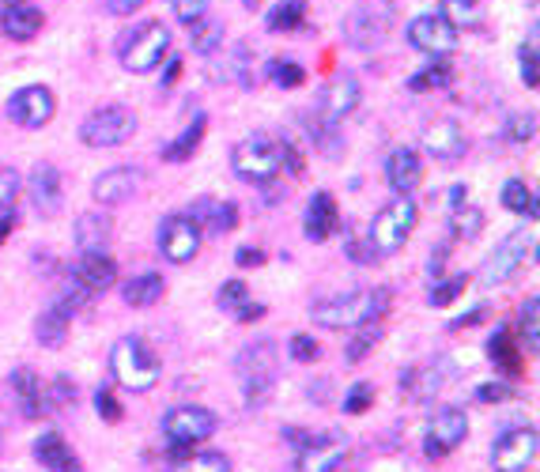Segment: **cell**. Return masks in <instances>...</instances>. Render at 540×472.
<instances>
[{
	"instance_id": "cell-1",
	"label": "cell",
	"mask_w": 540,
	"mask_h": 472,
	"mask_svg": "<svg viewBox=\"0 0 540 472\" xmlns=\"http://www.w3.org/2000/svg\"><path fill=\"white\" fill-rule=\"evenodd\" d=\"M393 306V291L389 287H355L344 295H333L325 303H314L310 318L321 329H363V325H378Z\"/></svg>"
},
{
	"instance_id": "cell-2",
	"label": "cell",
	"mask_w": 540,
	"mask_h": 472,
	"mask_svg": "<svg viewBox=\"0 0 540 472\" xmlns=\"http://www.w3.org/2000/svg\"><path fill=\"white\" fill-rule=\"evenodd\" d=\"M110 371H114V382L125 386L129 393H148V389L159 386L163 363H159V355L152 352V344L144 337H121L110 348Z\"/></svg>"
},
{
	"instance_id": "cell-3",
	"label": "cell",
	"mask_w": 540,
	"mask_h": 472,
	"mask_svg": "<svg viewBox=\"0 0 540 472\" xmlns=\"http://www.w3.org/2000/svg\"><path fill=\"white\" fill-rule=\"evenodd\" d=\"M276 367H280V348L276 340H257V344H246L235 359L238 382H242V397H246V408H265L272 397V386H276Z\"/></svg>"
},
{
	"instance_id": "cell-4",
	"label": "cell",
	"mask_w": 540,
	"mask_h": 472,
	"mask_svg": "<svg viewBox=\"0 0 540 472\" xmlns=\"http://www.w3.org/2000/svg\"><path fill=\"white\" fill-rule=\"evenodd\" d=\"M231 167L246 186H272L284 174V140L269 133L238 140L235 152H231Z\"/></svg>"
},
{
	"instance_id": "cell-5",
	"label": "cell",
	"mask_w": 540,
	"mask_h": 472,
	"mask_svg": "<svg viewBox=\"0 0 540 472\" xmlns=\"http://www.w3.org/2000/svg\"><path fill=\"white\" fill-rule=\"evenodd\" d=\"M416 220H420V208L412 197H397L389 201L378 216L367 227V246L374 250V257H393L397 250H405V242L416 231Z\"/></svg>"
},
{
	"instance_id": "cell-6",
	"label": "cell",
	"mask_w": 540,
	"mask_h": 472,
	"mask_svg": "<svg viewBox=\"0 0 540 472\" xmlns=\"http://www.w3.org/2000/svg\"><path fill=\"white\" fill-rule=\"evenodd\" d=\"M216 427H220L216 412H208L201 405L170 408L167 416H163V439L170 442V457H178V461L189 457L197 442H208L216 435Z\"/></svg>"
},
{
	"instance_id": "cell-7",
	"label": "cell",
	"mask_w": 540,
	"mask_h": 472,
	"mask_svg": "<svg viewBox=\"0 0 540 472\" xmlns=\"http://www.w3.org/2000/svg\"><path fill=\"white\" fill-rule=\"evenodd\" d=\"M170 53V31L159 23V19H148V23H140L136 31H129L121 38V65L125 72H136V76H144V72H155V68L167 61Z\"/></svg>"
},
{
	"instance_id": "cell-8",
	"label": "cell",
	"mask_w": 540,
	"mask_h": 472,
	"mask_svg": "<svg viewBox=\"0 0 540 472\" xmlns=\"http://www.w3.org/2000/svg\"><path fill=\"white\" fill-rule=\"evenodd\" d=\"M136 133V114L129 106H99L80 125V140L87 148H121Z\"/></svg>"
},
{
	"instance_id": "cell-9",
	"label": "cell",
	"mask_w": 540,
	"mask_h": 472,
	"mask_svg": "<svg viewBox=\"0 0 540 472\" xmlns=\"http://www.w3.org/2000/svg\"><path fill=\"white\" fill-rule=\"evenodd\" d=\"M529 253H533V231H510V235L488 253V261L480 265V284L484 287L507 284L510 276L522 272Z\"/></svg>"
},
{
	"instance_id": "cell-10",
	"label": "cell",
	"mask_w": 540,
	"mask_h": 472,
	"mask_svg": "<svg viewBox=\"0 0 540 472\" xmlns=\"http://www.w3.org/2000/svg\"><path fill=\"white\" fill-rule=\"evenodd\" d=\"M87 291L80 284L76 287H65L57 299H53L42 314H38V325H34V337L42 348H61L68 337V329H72V318H76V310L84 306Z\"/></svg>"
},
{
	"instance_id": "cell-11",
	"label": "cell",
	"mask_w": 540,
	"mask_h": 472,
	"mask_svg": "<svg viewBox=\"0 0 540 472\" xmlns=\"http://www.w3.org/2000/svg\"><path fill=\"white\" fill-rule=\"evenodd\" d=\"M344 42L352 50H374L382 46L389 34V4H355L352 12L340 23Z\"/></svg>"
},
{
	"instance_id": "cell-12",
	"label": "cell",
	"mask_w": 540,
	"mask_h": 472,
	"mask_svg": "<svg viewBox=\"0 0 540 472\" xmlns=\"http://www.w3.org/2000/svg\"><path fill=\"white\" fill-rule=\"evenodd\" d=\"M540 454L537 427H510L491 446V469L495 472H525Z\"/></svg>"
},
{
	"instance_id": "cell-13",
	"label": "cell",
	"mask_w": 540,
	"mask_h": 472,
	"mask_svg": "<svg viewBox=\"0 0 540 472\" xmlns=\"http://www.w3.org/2000/svg\"><path fill=\"white\" fill-rule=\"evenodd\" d=\"M469 435V416L461 412L457 405H442L431 412V420H427V446H423V454L431 457V461H439V457L454 454L457 446L465 442Z\"/></svg>"
},
{
	"instance_id": "cell-14",
	"label": "cell",
	"mask_w": 540,
	"mask_h": 472,
	"mask_svg": "<svg viewBox=\"0 0 540 472\" xmlns=\"http://www.w3.org/2000/svg\"><path fill=\"white\" fill-rule=\"evenodd\" d=\"M352 450V439L344 431H325V435H310L306 446L295 457L299 472H337L344 465V457Z\"/></svg>"
},
{
	"instance_id": "cell-15",
	"label": "cell",
	"mask_w": 540,
	"mask_h": 472,
	"mask_svg": "<svg viewBox=\"0 0 540 472\" xmlns=\"http://www.w3.org/2000/svg\"><path fill=\"white\" fill-rule=\"evenodd\" d=\"M201 242H204V231L189 220V216H182V212H174V216H167V220L159 223V250H163V257L174 261V265L193 261V257L201 253Z\"/></svg>"
},
{
	"instance_id": "cell-16",
	"label": "cell",
	"mask_w": 540,
	"mask_h": 472,
	"mask_svg": "<svg viewBox=\"0 0 540 472\" xmlns=\"http://www.w3.org/2000/svg\"><path fill=\"white\" fill-rule=\"evenodd\" d=\"M408 46L427 53V57H450L457 50V31L439 16V12H423L408 23Z\"/></svg>"
},
{
	"instance_id": "cell-17",
	"label": "cell",
	"mask_w": 540,
	"mask_h": 472,
	"mask_svg": "<svg viewBox=\"0 0 540 472\" xmlns=\"http://www.w3.org/2000/svg\"><path fill=\"white\" fill-rule=\"evenodd\" d=\"M53 114H57V99H53L50 87L31 84V87H19L16 95L8 99V118L23 125V129H42L50 125Z\"/></svg>"
},
{
	"instance_id": "cell-18",
	"label": "cell",
	"mask_w": 540,
	"mask_h": 472,
	"mask_svg": "<svg viewBox=\"0 0 540 472\" xmlns=\"http://www.w3.org/2000/svg\"><path fill=\"white\" fill-rule=\"evenodd\" d=\"M355 106H359V80L348 76V72H340V76H333V80L318 91V106H314V114L325 118V121H333V125H340V121L352 114Z\"/></svg>"
},
{
	"instance_id": "cell-19",
	"label": "cell",
	"mask_w": 540,
	"mask_h": 472,
	"mask_svg": "<svg viewBox=\"0 0 540 472\" xmlns=\"http://www.w3.org/2000/svg\"><path fill=\"white\" fill-rule=\"evenodd\" d=\"M72 280L84 287L87 295H95V291H110V287L118 284V261H114L106 250L80 253V257H76V265H72Z\"/></svg>"
},
{
	"instance_id": "cell-20",
	"label": "cell",
	"mask_w": 540,
	"mask_h": 472,
	"mask_svg": "<svg viewBox=\"0 0 540 472\" xmlns=\"http://www.w3.org/2000/svg\"><path fill=\"white\" fill-rule=\"evenodd\" d=\"M27 193H31L38 216L53 220V216L61 212V201H65V189H61V170L53 167V163H38V167L31 170V178H27Z\"/></svg>"
},
{
	"instance_id": "cell-21",
	"label": "cell",
	"mask_w": 540,
	"mask_h": 472,
	"mask_svg": "<svg viewBox=\"0 0 540 472\" xmlns=\"http://www.w3.org/2000/svg\"><path fill=\"white\" fill-rule=\"evenodd\" d=\"M42 23H46V16L34 0H4L0 4V31L12 42H31L34 34L42 31Z\"/></svg>"
},
{
	"instance_id": "cell-22",
	"label": "cell",
	"mask_w": 540,
	"mask_h": 472,
	"mask_svg": "<svg viewBox=\"0 0 540 472\" xmlns=\"http://www.w3.org/2000/svg\"><path fill=\"white\" fill-rule=\"evenodd\" d=\"M423 148H427L431 159H446V163H450V159H461V155H465L469 140H465V129H461L457 121L439 118L423 129Z\"/></svg>"
},
{
	"instance_id": "cell-23",
	"label": "cell",
	"mask_w": 540,
	"mask_h": 472,
	"mask_svg": "<svg viewBox=\"0 0 540 472\" xmlns=\"http://www.w3.org/2000/svg\"><path fill=\"white\" fill-rule=\"evenodd\" d=\"M136 189H140V170L136 167H110L95 178L91 197H95L99 204H125V201H133L136 197Z\"/></svg>"
},
{
	"instance_id": "cell-24",
	"label": "cell",
	"mask_w": 540,
	"mask_h": 472,
	"mask_svg": "<svg viewBox=\"0 0 540 472\" xmlns=\"http://www.w3.org/2000/svg\"><path fill=\"white\" fill-rule=\"evenodd\" d=\"M189 220L197 223L208 235H231L238 227V204L235 201H216V197H201L189 208Z\"/></svg>"
},
{
	"instance_id": "cell-25",
	"label": "cell",
	"mask_w": 540,
	"mask_h": 472,
	"mask_svg": "<svg viewBox=\"0 0 540 472\" xmlns=\"http://www.w3.org/2000/svg\"><path fill=\"white\" fill-rule=\"evenodd\" d=\"M423 163L416 148H393L386 159V182L397 197H412V189L420 186Z\"/></svg>"
},
{
	"instance_id": "cell-26",
	"label": "cell",
	"mask_w": 540,
	"mask_h": 472,
	"mask_svg": "<svg viewBox=\"0 0 540 472\" xmlns=\"http://www.w3.org/2000/svg\"><path fill=\"white\" fill-rule=\"evenodd\" d=\"M34 461L46 472H84L80 457L72 454V446L65 442L61 431H42L34 439Z\"/></svg>"
},
{
	"instance_id": "cell-27",
	"label": "cell",
	"mask_w": 540,
	"mask_h": 472,
	"mask_svg": "<svg viewBox=\"0 0 540 472\" xmlns=\"http://www.w3.org/2000/svg\"><path fill=\"white\" fill-rule=\"evenodd\" d=\"M303 227H306V238H310V242H325V238H333V231L340 227L337 197H333V193H325V189H318V193L310 197V204H306Z\"/></svg>"
},
{
	"instance_id": "cell-28",
	"label": "cell",
	"mask_w": 540,
	"mask_h": 472,
	"mask_svg": "<svg viewBox=\"0 0 540 472\" xmlns=\"http://www.w3.org/2000/svg\"><path fill=\"white\" fill-rule=\"evenodd\" d=\"M110 235H114V223L106 220L102 212H84L76 216V231H72V242L80 253H99L110 246Z\"/></svg>"
},
{
	"instance_id": "cell-29",
	"label": "cell",
	"mask_w": 540,
	"mask_h": 472,
	"mask_svg": "<svg viewBox=\"0 0 540 472\" xmlns=\"http://www.w3.org/2000/svg\"><path fill=\"white\" fill-rule=\"evenodd\" d=\"M8 382H12V393H16V401H19V412H23L27 420H38V416H42V405H46L42 378H38L31 367H16Z\"/></svg>"
},
{
	"instance_id": "cell-30",
	"label": "cell",
	"mask_w": 540,
	"mask_h": 472,
	"mask_svg": "<svg viewBox=\"0 0 540 472\" xmlns=\"http://www.w3.org/2000/svg\"><path fill=\"white\" fill-rule=\"evenodd\" d=\"M303 129L306 136H310V144L318 148L321 155H329V159H340L344 155V140H340V125H333V121L318 118L314 110H306L303 114Z\"/></svg>"
},
{
	"instance_id": "cell-31",
	"label": "cell",
	"mask_w": 540,
	"mask_h": 472,
	"mask_svg": "<svg viewBox=\"0 0 540 472\" xmlns=\"http://www.w3.org/2000/svg\"><path fill=\"white\" fill-rule=\"evenodd\" d=\"M163 291H167V284H163L159 272H140V276H133V280L125 284L121 299L129 306H136V310H148V306H155L163 299Z\"/></svg>"
},
{
	"instance_id": "cell-32",
	"label": "cell",
	"mask_w": 540,
	"mask_h": 472,
	"mask_svg": "<svg viewBox=\"0 0 540 472\" xmlns=\"http://www.w3.org/2000/svg\"><path fill=\"white\" fill-rule=\"evenodd\" d=\"M204 129H208V118L197 114L193 125H186V129L163 148V159H167V163H186V159H193V152L201 148V140H204Z\"/></svg>"
},
{
	"instance_id": "cell-33",
	"label": "cell",
	"mask_w": 540,
	"mask_h": 472,
	"mask_svg": "<svg viewBox=\"0 0 540 472\" xmlns=\"http://www.w3.org/2000/svg\"><path fill=\"white\" fill-rule=\"evenodd\" d=\"M454 84V65L446 57H435L427 68H420L412 80H408V91H442V87Z\"/></svg>"
},
{
	"instance_id": "cell-34",
	"label": "cell",
	"mask_w": 540,
	"mask_h": 472,
	"mask_svg": "<svg viewBox=\"0 0 540 472\" xmlns=\"http://www.w3.org/2000/svg\"><path fill=\"white\" fill-rule=\"evenodd\" d=\"M439 16L454 27V31H469L484 19V8L480 0H442L439 4Z\"/></svg>"
},
{
	"instance_id": "cell-35",
	"label": "cell",
	"mask_w": 540,
	"mask_h": 472,
	"mask_svg": "<svg viewBox=\"0 0 540 472\" xmlns=\"http://www.w3.org/2000/svg\"><path fill=\"white\" fill-rule=\"evenodd\" d=\"M189 46H193V53H201V57L220 50L223 46V23L220 19H208V16L197 19V23L189 27Z\"/></svg>"
},
{
	"instance_id": "cell-36",
	"label": "cell",
	"mask_w": 540,
	"mask_h": 472,
	"mask_svg": "<svg viewBox=\"0 0 540 472\" xmlns=\"http://www.w3.org/2000/svg\"><path fill=\"white\" fill-rule=\"evenodd\" d=\"M306 19V4L303 0H280L276 8H269V16H265V27L269 31H299Z\"/></svg>"
},
{
	"instance_id": "cell-37",
	"label": "cell",
	"mask_w": 540,
	"mask_h": 472,
	"mask_svg": "<svg viewBox=\"0 0 540 472\" xmlns=\"http://www.w3.org/2000/svg\"><path fill=\"white\" fill-rule=\"evenodd\" d=\"M503 204H507L514 216L537 220V201H533V189L525 186L522 178H510L507 186H503Z\"/></svg>"
},
{
	"instance_id": "cell-38",
	"label": "cell",
	"mask_w": 540,
	"mask_h": 472,
	"mask_svg": "<svg viewBox=\"0 0 540 472\" xmlns=\"http://www.w3.org/2000/svg\"><path fill=\"white\" fill-rule=\"evenodd\" d=\"M488 352H491V363H499L507 374H518L522 359H518V348L510 344V329H495V333H491Z\"/></svg>"
},
{
	"instance_id": "cell-39",
	"label": "cell",
	"mask_w": 540,
	"mask_h": 472,
	"mask_svg": "<svg viewBox=\"0 0 540 472\" xmlns=\"http://www.w3.org/2000/svg\"><path fill=\"white\" fill-rule=\"evenodd\" d=\"M518 329H522V337H525V352L537 355L540 352V299L537 295H529L522 303V321H518Z\"/></svg>"
},
{
	"instance_id": "cell-40",
	"label": "cell",
	"mask_w": 540,
	"mask_h": 472,
	"mask_svg": "<svg viewBox=\"0 0 540 472\" xmlns=\"http://www.w3.org/2000/svg\"><path fill=\"white\" fill-rule=\"evenodd\" d=\"M170 472H231V461L220 450H204V454L182 457Z\"/></svg>"
},
{
	"instance_id": "cell-41",
	"label": "cell",
	"mask_w": 540,
	"mask_h": 472,
	"mask_svg": "<svg viewBox=\"0 0 540 472\" xmlns=\"http://www.w3.org/2000/svg\"><path fill=\"white\" fill-rule=\"evenodd\" d=\"M450 227H454L457 238H476L480 231H484V216L476 212L469 201L454 204V216H450Z\"/></svg>"
},
{
	"instance_id": "cell-42",
	"label": "cell",
	"mask_w": 540,
	"mask_h": 472,
	"mask_svg": "<svg viewBox=\"0 0 540 472\" xmlns=\"http://www.w3.org/2000/svg\"><path fill=\"white\" fill-rule=\"evenodd\" d=\"M382 340V325H363L359 333L352 337V344H348V355H344V363H363L367 355H371V348Z\"/></svg>"
},
{
	"instance_id": "cell-43",
	"label": "cell",
	"mask_w": 540,
	"mask_h": 472,
	"mask_svg": "<svg viewBox=\"0 0 540 472\" xmlns=\"http://www.w3.org/2000/svg\"><path fill=\"white\" fill-rule=\"evenodd\" d=\"M518 68H522V84L525 87H537L540 84V61H537V31L529 42L518 46Z\"/></svg>"
},
{
	"instance_id": "cell-44",
	"label": "cell",
	"mask_w": 540,
	"mask_h": 472,
	"mask_svg": "<svg viewBox=\"0 0 540 472\" xmlns=\"http://www.w3.org/2000/svg\"><path fill=\"white\" fill-rule=\"evenodd\" d=\"M465 284H469V276L465 272H457V276H446V280H439V284L431 287V295H427V303L431 306H450L465 291Z\"/></svg>"
},
{
	"instance_id": "cell-45",
	"label": "cell",
	"mask_w": 540,
	"mask_h": 472,
	"mask_svg": "<svg viewBox=\"0 0 540 472\" xmlns=\"http://www.w3.org/2000/svg\"><path fill=\"white\" fill-rule=\"evenodd\" d=\"M269 80L276 87L291 91V87H299L306 80V68L295 65V61H272V65H269Z\"/></svg>"
},
{
	"instance_id": "cell-46",
	"label": "cell",
	"mask_w": 540,
	"mask_h": 472,
	"mask_svg": "<svg viewBox=\"0 0 540 472\" xmlns=\"http://www.w3.org/2000/svg\"><path fill=\"white\" fill-rule=\"evenodd\" d=\"M371 405H374V386H371V382H355V386L344 393V412H348V416H363Z\"/></svg>"
},
{
	"instance_id": "cell-47",
	"label": "cell",
	"mask_w": 540,
	"mask_h": 472,
	"mask_svg": "<svg viewBox=\"0 0 540 472\" xmlns=\"http://www.w3.org/2000/svg\"><path fill=\"white\" fill-rule=\"evenodd\" d=\"M533 136H537V118H533V114H510L507 118L510 144H529Z\"/></svg>"
},
{
	"instance_id": "cell-48",
	"label": "cell",
	"mask_w": 540,
	"mask_h": 472,
	"mask_svg": "<svg viewBox=\"0 0 540 472\" xmlns=\"http://www.w3.org/2000/svg\"><path fill=\"white\" fill-rule=\"evenodd\" d=\"M287 352H291V359L295 363H314L321 355V348H318V340L310 337V333H295V337L287 340Z\"/></svg>"
},
{
	"instance_id": "cell-49",
	"label": "cell",
	"mask_w": 540,
	"mask_h": 472,
	"mask_svg": "<svg viewBox=\"0 0 540 472\" xmlns=\"http://www.w3.org/2000/svg\"><path fill=\"white\" fill-rule=\"evenodd\" d=\"M216 303H220V310H238L242 303H250V287L242 280H227L220 287V295H216Z\"/></svg>"
},
{
	"instance_id": "cell-50",
	"label": "cell",
	"mask_w": 540,
	"mask_h": 472,
	"mask_svg": "<svg viewBox=\"0 0 540 472\" xmlns=\"http://www.w3.org/2000/svg\"><path fill=\"white\" fill-rule=\"evenodd\" d=\"M170 8H174V19L186 23V27H193L201 16H208V0H170Z\"/></svg>"
},
{
	"instance_id": "cell-51",
	"label": "cell",
	"mask_w": 540,
	"mask_h": 472,
	"mask_svg": "<svg viewBox=\"0 0 540 472\" xmlns=\"http://www.w3.org/2000/svg\"><path fill=\"white\" fill-rule=\"evenodd\" d=\"M242 87H254V72H250V46H235L231 53V68H227Z\"/></svg>"
},
{
	"instance_id": "cell-52",
	"label": "cell",
	"mask_w": 540,
	"mask_h": 472,
	"mask_svg": "<svg viewBox=\"0 0 540 472\" xmlns=\"http://www.w3.org/2000/svg\"><path fill=\"white\" fill-rule=\"evenodd\" d=\"M95 412H99L106 423H118L121 420V401L110 393V389L102 386V389H95Z\"/></svg>"
},
{
	"instance_id": "cell-53",
	"label": "cell",
	"mask_w": 540,
	"mask_h": 472,
	"mask_svg": "<svg viewBox=\"0 0 540 472\" xmlns=\"http://www.w3.org/2000/svg\"><path fill=\"white\" fill-rule=\"evenodd\" d=\"M19 178L16 170H0V212H12V201H16Z\"/></svg>"
},
{
	"instance_id": "cell-54",
	"label": "cell",
	"mask_w": 540,
	"mask_h": 472,
	"mask_svg": "<svg viewBox=\"0 0 540 472\" xmlns=\"http://www.w3.org/2000/svg\"><path fill=\"white\" fill-rule=\"evenodd\" d=\"M53 408H65L68 401H76V382H72V378H65V374H61V378H53Z\"/></svg>"
},
{
	"instance_id": "cell-55",
	"label": "cell",
	"mask_w": 540,
	"mask_h": 472,
	"mask_svg": "<svg viewBox=\"0 0 540 472\" xmlns=\"http://www.w3.org/2000/svg\"><path fill=\"white\" fill-rule=\"evenodd\" d=\"M476 397H480V401H495V405H499V401H510V397H518V389L514 386H507V382H495V386H480L476 389Z\"/></svg>"
},
{
	"instance_id": "cell-56",
	"label": "cell",
	"mask_w": 540,
	"mask_h": 472,
	"mask_svg": "<svg viewBox=\"0 0 540 472\" xmlns=\"http://www.w3.org/2000/svg\"><path fill=\"white\" fill-rule=\"evenodd\" d=\"M348 257H352L355 265H371L374 261V250L367 246V238H348Z\"/></svg>"
},
{
	"instance_id": "cell-57",
	"label": "cell",
	"mask_w": 540,
	"mask_h": 472,
	"mask_svg": "<svg viewBox=\"0 0 540 472\" xmlns=\"http://www.w3.org/2000/svg\"><path fill=\"white\" fill-rule=\"evenodd\" d=\"M235 261L242 269H257V265H265V250H257V246H238Z\"/></svg>"
},
{
	"instance_id": "cell-58",
	"label": "cell",
	"mask_w": 540,
	"mask_h": 472,
	"mask_svg": "<svg viewBox=\"0 0 540 472\" xmlns=\"http://www.w3.org/2000/svg\"><path fill=\"white\" fill-rule=\"evenodd\" d=\"M148 0H106V8L114 12V16H133L136 8H144Z\"/></svg>"
},
{
	"instance_id": "cell-59",
	"label": "cell",
	"mask_w": 540,
	"mask_h": 472,
	"mask_svg": "<svg viewBox=\"0 0 540 472\" xmlns=\"http://www.w3.org/2000/svg\"><path fill=\"white\" fill-rule=\"evenodd\" d=\"M488 318V306H476V310H469L465 318H457L454 321V329H465V325H480V321Z\"/></svg>"
},
{
	"instance_id": "cell-60",
	"label": "cell",
	"mask_w": 540,
	"mask_h": 472,
	"mask_svg": "<svg viewBox=\"0 0 540 472\" xmlns=\"http://www.w3.org/2000/svg\"><path fill=\"white\" fill-rule=\"evenodd\" d=\"M235 314H238V321H254V318H261V314H265V306H261V303H242Z\"/></svg>"
},
{
	"instance_id": "cell-61",
	"label": "cell",
	"mask_w": 540,
	"mask_h": 472,
	"mask_svg": "<svg viewBox=\"0 0 540 472\" xmlns=\"http://www.w3.org/2000/svg\"><path fill=\"white\" fill-rule=\"evenodd\" d=\"M12 227H16V212H0V246L8 242V235H12Z\"/></svg>"
},
{
	"instance_id": "cell-62",
	"label": "cell",
	"mask_w": 540,
	"mask_h": 472,
	"mask_svg": "<svg viewBox=\"0 0 540 472\" xmlns=\"http://www.w3.org/2000/svg\"><path fill=\"white\" fill-rule=\"evenodd\" d=\"M442 269H446V246H439V250L431 253V265H427V272H431V276H439Z\"/></svg>"
},
{
	"instance_id": "cell-63",
	"label": "cell",
	"mask_w": 540,
	"mask_h": 472,
	"mask_svg": "<svg viewBox=\"0 0 540 472\" xmlns=\"http://www.w3.org/2000/svg\"><path fill=\"white\" fill-rule=\"evenodd\" d=\"M178 72H182V61L178 57H170V65H167V76H163V87H170L174 80H178Z\"/></svg>"
}]
</instances>
